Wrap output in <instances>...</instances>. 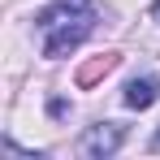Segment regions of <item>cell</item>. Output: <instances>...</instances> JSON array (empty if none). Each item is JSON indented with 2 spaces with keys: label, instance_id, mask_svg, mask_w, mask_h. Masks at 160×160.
<instances>
[{
  "label": "cell",
  "instance_id": "8992f818",
  "mask_svg": "<svg viewBox=\"0 0 160 160\" xmlns=\"http://www.w3.org/2000/svg\"><path fill=\"white\" fill-rule=\"evenodd\" d=\"M156 143H160V134H156Z\"/></svg>",
  "mask_w": 160,
  "mask_h": 160
},
{
  "label": "cell",
  "instance_id": "3957f363",
  "mask_svg": "<svg viewBox=\"0 0 160 160\" xmlns=\"http://www.w3.org/2000/svg\"><path fill=\"white\" fill-rule=\"evenodd\" d=\"M160 100V78H134L126 87V108H152Z\"/></svg>",
  "mask_w": 160,
  "mask_h": 160
},
{
  "label": "cell",
  "instance_id": "7a4b0ae2",
  "mask_svg": "<svg viewBox=\"0 0 160 160\" xmlns=\"http://www.w3.org/2000/svg\"><path fill=\"white\" fill-rule=\"evenodd\" d=\"M121 138H126V130H121L117 121H104V126H91V130L82 134L78 152H82V156H95V160H104V156H112V152L121 147Z\"/></svg>",
  "mask_w": 160,
  "mask_h": 160
},
{
  "label": "cell",
  "instance_id": "277c9868",
  "mask_svg": "<svg viewBox=\"0 0 160 160\" xmlns=\"http://www.w3.org/2000/svg\"><path fill=\"white\" fill-rule=\"evenodd\" d=\"M117 61H121L117 52H104V56H95L91 65H82V74H78V87H91L95 78H104L108 69H117Z\"/></svg>",
  "mask_w": 160,
  "mask_h": 160
},
{
  "label": "cell",
  "instance_id": "5b68a950",
  "mask_svg": "<svg viewBox=\"0 0 160 160\" xmlns=\"http://www.w3.org/2000/svg\"><path fill=\"white\" fill-rule=\"evenodd\" d=\"M152 18H156V22H160V0H156V4H152Z\"/></svg>",
  "mask_w": 160,
  "mask_h": 160
},
{
  "label": "cell",
  "instance_id": "6da1fadb",
  "mask_svg": "<svg viewBox=\"0 0 160 160\" xmlns=\"http://www.w3.org/2000/svg\"><path fill=\"white\" fill-rule=\"evenodd\" d=\"M95 26L91 0H61L39 13V35H43V56H65L74 52Z\"/></svg>",
  "mask_w": 160,
  "mask_h": 160
}]
</instances>
